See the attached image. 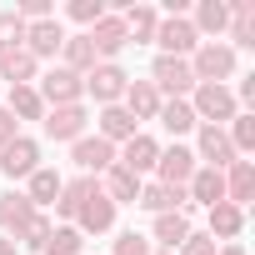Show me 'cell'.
<instances>
[{"label":"cell","mask_w":255,"mask_h":255,"mask_svg":"<svg viewBox=\"0 0 255 255\" xmlns=\"http://www.w3.org/2000/svg\"><path fill=\"white\" fill-rule=\"evenodd\" d=\"M220 255H245V250H240V245H230V250H220Z\"/></svg>","instance_id":"60d3db41"},{"label":"cell","mask_w":255,"mask_h":255,"mask_svg":"<svg viewBox=\"0 0 255 255\" xmlns=\"http://www.w3.org/2000/svg\"><path fill=\"white\" fill-rule=\"evenodd\" d=\"M85 195H90V180H75V185H60V195H55V210H60V215H80Z\"/></svg>","instance_id":"f546056e"},{"label":"cell","mask_w":255,"mask_h":255,"mask_svg":"<svg viewBox=\"0 0 255 255\" xmlns=\"http://www.w3.org/2000/svg\"><path fill=\"white\" fill-rule=\"evenodd\" d=\"M230 70H235V50H225V45H200V50H195L190 75H195L200 85H220Z\"/></svg>","instance_id":"6da1fadb"},{"label":"cell","mask_w":255,"mask_h":255,"mask_svg":"<svg viewBox=\"0 0 255 255\" xmlns=\"http://www.w3.org/2000/svg\"><path fill=\"white\" fill-rule=\"evenodd\" d=\"M60 50H65V60H70V65H65L70 75H75L80 65H95V45H90V35H70Z\"/></svg>","instance_id":"484cf974"},{"label":"cell","mask_w":255,"mask_h":255,"mask_svg":"<svg viewBox=\"0 0 255 255\" xmlns=\"http://www.w3.org/2000/svg\"><path fill=\"white\" fill-rule=\"evenodd\" d=\"M150 85H155V90H175V95H180V90H190V85H195V75H190V65H185V60L160 55V60H155V80H150Z\"/></svg>","instance_id":"277c9868"},{"label":"cell","mask_w":255,"mask_h":255,"mask_svg":"<svg viewBox=\"0 0 255 255\" xmlns=\"http://www.w3.org/2000/svg\"><path fill=\"white\" fill-rule=\"evenodd\" d=\"M45 255H80V230H50V240H45Z\"/></svg>","instance_id":"1f68e13d"},{"label":"cell","mask_w":255,"mask_h":255,"mask_svg":"<svg viewBox=\"0 0 255 255\" xmlns=\"http://www.w3.org/2000/svg\"><path fill=\"white\" fill-rule=\"evenodd\" d=\"M235 150H250L255 145V115H235V140H230Z\"/></svg>","instance_id":"836d02e7"},{"label":"cell","mask_w":255,"mask_h":255,"mask_svg":"<svg viewBox=\"0 0 255 255\" xmlns=\"http://www.w3.org/2000/svg\"><path fill=\"white\" fill-rule=\"evenodd\" d=\"M0 170H5L10 180L15 175H35V145L30 140H10L5 150H0Z\"/></svg>","instance_id":"ba28073f"},{"label":"cell","mask_w":255,"mask_h":255,"mask_svg":"<svg viewBox=\"0 0 255 255\" xmlns=\"http://www.w3.org/2000/svg\"><path fill=\"white\" fill-rule=\"evenodd\" d=\"M250 190H255V170H250V160H235V170H230V205H245L250 200Z\"/></svg>","instance_id":"cb8c5ba5"},{"label":"cell","mask_w":255,"mask_h":255,"mask_svg":"<svg viewBox=\"0 0 255 255\" xmlns=\"http://www.w3.org/2000/svg\"><path fill=\"white\" fill-rule=\"evenodd\" d=\"M225 5H215V0H205V5L195 10V20H200V30H225Z\"/></svg>","instance_id":"d6a6232c"},{"label":"cell","mask_w":255,"mask_h":255,"mask_svg":"<svg viewBox=\"0 0 255 255\" xmlns=\"http://www.w3.org/2000/svg\"><path fill=\"white\" fill-rule=\"evenodd\" d=\"M10 110H20L25 120H40V115H45V100H40V90L15 85V90H10Z\"/></svg>","instance_id":"4316f807"},{"label":"cell","mask_w":255,"mask_h":255,"mask_svg":"<svg viewBox=\"0 0 255 255\" xmlns=\"http://www.w3.org/2000/svg\"><path fill=\"white\" fill-rule=\"evenodd\" d=\"M240 225H245V215H240V205H230V200H220V205H210V230L215 235H240Z\"/></svg>","instance_id":"44dd1931"},{"label":"cell","mask_w":255,"mask_h":255,"mask_svg":"<svg viewBox=\"0 0 255 255\" xmlns=\"http://www.w3.org/2000/svg\"><path fill=\"white\" fill-rule=\"evenodd\" d=\"M55 195H60V175L55 170H35L30 175V205H55Z\"/></svg>","instance_id":"603a6c76"},{"label":"cell","mask_w":255,"mask_h":255,"mask_svg":"<svg viewBox=\"0 0 255 255\" xmlns=\"http://www.w3.org/2000/svg\"><path fill=\"white\" fill-rule=\"evenodd\" d=\"M155 235H160L165 250H175V245H185L190 225H185V215H160V220H155Z\"/></svg>","instance_id":"f1b7e54d"},{"label":"cell","mask_w":255,"mask_h":255,"mask_svg":"<svg viewBox=\"0 0 255 255\" xmlns=\"http://www.w3.org/2000/svg\"><path fill=\"white\" fill-rule=\"evenodd\" d=\"M30 70H35V55H30V50H5V55H0V80L25 85V80H30Z\"/></svg>","instance_id":"d6986e66"},{"label":"cell","mask_w":255,"mask_h":255,"mask_svg":"<svg viewBox=\"0 0 255 255\" xmlns=\"http://www.w3.org/2000/svg\"><path fill=\"white\" fill-rule=\"evenodd\" d=\"M105 185H110V195H105L110 205H115V200H135V195H140V175H130L125 165H110V180H105Z\"/></svg>","instance_id":"7402d4cb"},{"label":"cell","mask_w":255,"mask_h":255,"mask_svg":"<svg viewBox=\"0 0 255 255\" xmlns=\"http://www.w3.org/2000/svg\"><path fill=\"white\" fill-rule=\"evenodd\" d=\"M90 90H95V100H115L125 90V70L120 65H95L90 70Z\"/></svg>","instance_id":"ac0fdd59"},{"label":"cell","mask_w":255,"mask_h":255,"mask_svg":"<svg viewBox=\"0 0 255 255\" xmlns=\"http://www.w3.org/2000/svg\"><path fill=\"white\" fill-rule=\"evenodd\" d=\"M195 110L205 115V120H235V95L225 90V85H195Z\"/></svg>","instance_id":"7a4b0ae2"},{"label":"cell","mask_w":255,"mask_h":255,"mask_svg":"<svg viewBox=\"0 0 255 255\" xmlns=\"http://www.w3.org/2000/svg\"><path fill=\"white\" fill-rule=\"evenodd\" d=\"M160 185H170V190H180L190 175H195V155L185 150V145H175V150H160Z\"/></svg>","instance_id":"3957f363"},{"label":"cell","mask_w":255,"mask_h":255,"mask_svg":"<svg viewBox=\"0 0 255 255\" xmlns=\"http://www.w3.org/2000/svg\"><path fill=\"white\" fill-rule=\"evenodd\" d=\"M40 100L75 105V100H80V75H70V70H50V75H45V85H40Z\"/></svg>","instance_id":"8992f818"},{"label":"cell","mask_w":255,"mask_h":255,"mask_svg":"<svg viewBox=\"0 0 255 255\" xmlns=\"http://www.w3.org/2000/svg\"><path fill=\"white\" fill-rule=\"evenodd\" d=\"M110 220H115V205H110V200L90 185V195H85V205H80V225L100 235V230H110Z\"/></svg>","instance_id":"8fae6325"},{"label":"cell","mask_w":255,"mask_h":255,"mask_svg":"<svg viewBox=\"0 0 255 255\" xmlns=\"http://www.w3.org/2000/svg\"><path fill=\"white\" fill-rule=\"evenodd\" d=\"M155 35H160L165 55H175V60H180L185 50H195V25H185V20H165V25H160Z\"/></svg>","instance_id":"7c38bea8"},{"label":"cell","mask_w":255,"mask_h":255,"mask_svg":"<svg viewBox=\"0 0 255 255\" xmlns=\"http://www.w3.org/2000/svg\"><path fill=\"white\" fill-rule=\"evenodd\" d=\"M155 160H160V145H155L150 135H130V140H125V160H120V165L130 170V175H140V170H150Z\"/></svg>","instance_id":"52a82bcc"},{"label":"cell","mask_w":255,"mask_h":255,"mask_svg":"<svg viewBox=\"0 0 255 255\" xmlns=\"http://www.w3.org/2000/svg\"><path fill=\"white\" fill-rule=\"evenodd\" d=\"M135 200H140L145 210H160V215H170V205H180V190H170V185H145Z\"/></svg>","instance_id":"83f0119b"},{"label":"cell","mask_w":255,"mask_h":255,"mask_svg":"<svg viewBox=\"0 0 255 255\" xmlns=\"http://www.w3.org/2000/svg\"><path fill=\"white\" fill-rule=\"evenodd\" d=\"M125 20H130V30H135V35H155V10H150V5H135Z\"/></svg>","instance_id":"e575fe53"},{"label":"cell","mask_w":255,"mask_h":255,"mask_svg":"<svg viewBox=\"0 0 255 255\" xmlns=\"http://www.w3.org/2000/svg\"><path fill=\"white\" fill-rule=\"evenodd\" d=\"M130 135H135V115L120 110V105H110L100 115V140H130Z\"/></svg>","instance_id":"9a60e30c"},{"label":"cell","mask_w":255,"mask_h":255,"mask_svg":"<svg viewBox=\"0 0 255 255\" xmlns=\"http://www.w3.org/2000/svg\"><path fill=\"white\" fill-rule=\"evenodd\" d=\"M115 255H150V245H145V235L130 230V235H120V240H115Z\"/></svg>","instance_id":"8d00e7d4"},{"label":"cell","mask_w":255,"mask_h":255,"mask_svg":"<svg viewBox=\"0 0 255 255\" xmlns=\"http://www.w3.org/2000/svg\"><path fill=\"white\" fill-rule=\"evenodd\" d=\"M75 165L80 170H105L110 165V140H75Z\"/></svg>","instance_id":"ffe728a7"},{"label":"cell","mask_w":255,"mask_h":255,"mask_svg":"<svg viewBox=\"0 0 255 255\" xmlns=\"http://www.w3.org/2000/svg\"><path fill=\"white\" fill-rule=\"evenodd\" d=\"M190 195H195L200 205H220V200H225V175H220L215 165H210V170H195V175H190Z\"/></svg>","instance_id":"4fadbf2b"},{"label":"cell","mask_w":255,"mask_h":255,"mask_svg":"<svg viewBox=\"0 0 255 255\" xmlns=\"http://www.w3.org/2000/svg\"><path fill=\"white\" fill-rule=\"evenodd\" d=\"M30 220H35V205H30L25 195H5V200H0V225H10V230L20 235ZM15 235H10V240H15Z\"/></svg>","instance_id":"5bb4252c"},{"label":"cell","mask_w":255,"mask_h":255,"mask_svg":"<svg viewBox=\"0 0 255 255\" xmlns=\"http://www.w3.org/2000/svg\"><path fill=\"white\" fill-rule=\"evenodd\" d=\"M185 255H215V245H210V235H185V245H180Z\"/></svg>","instance_id":"74e56055"},{"label":"cell","mask_w":255,"mask_h":255,"mask_svg":"<svg viewBox=\"0 0 255 255\" xmlns=\"http://www.w3.org/2000/svg\"><path fill=\"white\" fill-rule=\"evenodd\" d=\"M200 155L215 160V170L220 165H235V145H230V135L220 130V125H205V130H200Z\"/></svg>","instance_id":"9c48e42d"},{"label":"cell","mask_w":255,"mask_h":255,"mask_svg":"<svg viewBox=\"0 0 255 255\" xmlns=\"http://www.w3.org/2000/svg\"><path fill=\"white\" fill-rule=\"evenodd\" d=\"M125 40H130V35H125V25H120V20H110V15H105V20H95V30H90V45H95L100 55H115Z\"/></svg>","instance_id":"e0dca14e"},{"label":"cell","mask_w":255,"mask_h":255,"mask_svg":"<svg viewBox=\"0 0 255 255\" xmlns=\"http://www.w3.org/2000/svg\"><path fill=\"white\" fill-rule=\"evenodd\" d=\"M10 140H15V115H10V110H0V150H5Z\"/></svg>","instance_id":"f35d334b"},{"label":"cell","mask_w":255,"mask_h":255,"mask_svg":"<svg viewBox=\"0 0 255 255\" xmlns=\"http://www.w3.org/2000/svg\"><path fill=\"white\" fill-rule=\"evenodd\" d=\"M20 40H25V20H20L15 10H0V55L15 50Z\"/></svg>","instance_id":"4dcf8cb0"},{"label":"cell","mask_w":255,"mask_h":255,"mask_svg":"<svg viewBox=\"0 0 255 255\" xmlns=\"http://www.w3.org/2000/svg\"><path fill=\"white\" fill-rule=\"evenodd\" d=\"M0 255H15V240L10 235H0Z\"/></svg>","instance_id":"ab89813d"},{"label":"cell","mask_w":255,"mask_h":255,"mask_svg":"<svg viewBox=\"0 0 255 255\" xmlns=\"http://www.w3.org/2000/svg\"><path fill=\"white\" fill-rule=\"evenodd\" d=\"M160 125H165L170 135H185L190 125H195V110H190V105H180V100H170V105H160Z\"/></svg>","instance_id":"d4e9b609"},{"label":"cell","mask_w":255,"mask_h":255,"mask_svg":"<svg viewBox=\"0 0 255 255\" xmlns=\"http://www.w3.org/2000/svg\"><path fill=\"white\" fill-rule=\"evenodd\" d=\"M70 15H75L80 25H95V20H105V10H100V0H75V5H70Z\"/></svg>","instance_id":"d590c367"},{"label":"cell","mask_w":255,"mask_h":255,"mask_svg":"<svg viewBox=\"0 0 255 255\" xmlns=\"http://www.w3.org/2000/svg\"><path fill=\"white\" fill-rule=\"evenodd\" d=\"M25 40H30V55H55L65 45V30L55 20H35V25H25Z\"/></svg>","instance_id":"30bf717a"},{"label":"cell","mask_w":255,"mask_h":255,"mask_svg":"<svg viewBox=\"0 0 255 255\" xmlns=\"http://www.w3.org/2000/svg\"><path fill=\"white\" fill-rule=\"evenodd\" d=\"M125 100H130V115H160V90L150 80H135V85H125Z\"/></svg>","instance_id":"2e32d148"},{"label":"cell","mask_w":255,"mask_h":255,"mask_svg":"<svg viewBox=\"0 0 255 255\" xmlns=\"http://www.w3.org/2000/svg\"><path fill=\"white\" fill-rule=\"evenodd\" d=\"M80 130H85V110L80 105H55L50 120H45V135H55V140H75Z\"/></svg>","instance_id":"5b68a950"}]
</instances>
